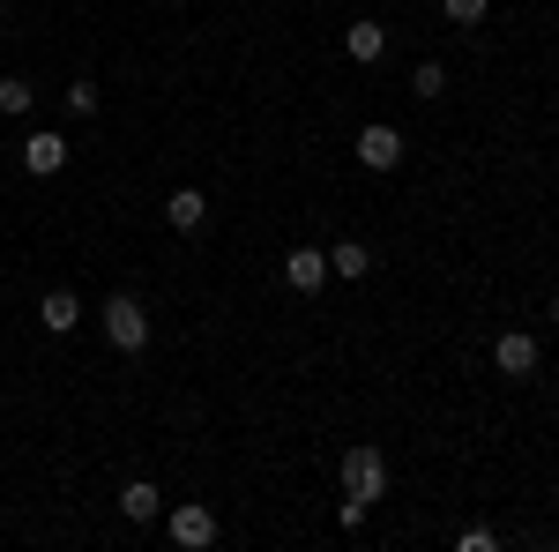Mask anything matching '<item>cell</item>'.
Here are the masks:
<instances>
[{"label": "cell", "instance_id": "obj_7", "mask_svg": "<svg viewBox=\"0 0 559 552\" xmlns=\"http://www.w3.org/2000/svg\"><path fill=\"white\" fill-rule=\"evenodd\" d=\"M38 321H45V337H75V329H83V298L75 292H45Z\"/></svg>", "mask_w": 559, "mask_h": 552}, {"label": "cell", "instance_id": "obj_13", "mask_svg": "<svg viewBox=\"0 0 559 552\" xmlns=\"http://www.w3.org/2000/svg\"><path fill=\"white\" fill-rule=\"evenodd\" d=\"M31 105H38V90L23 83V75H8V83H0V113H31Z\"/></svg>", "mask_w": 559, "mask_h": 552}, {"label": "cell", "instance_id": "obj_11", "mask_svg": "<svg viewBox=\"0 0 559 552\" xmlns=\"http://www.w3.org/2000/svg\"><path fill=\"white\" fill-rule=\"evenodd\" d=\"M344 52L358 60V68H373V60L388 52V31H381V23H350V31H344Z\"/></svg>", "mask_w": 559, "mask_h": 552}, {"label": "cell", "instance_id": "obj_16", "mask_svg": "<svg viewBox=\"0 0 559 552\" xmlns=\"http://www.w3.org/2000/svg\"><path fill=\"white\" fill-rule=\"evenodd\" d=\"M455 545H463V552H492V545H500V538H492L485 522H471V530H455Z\"/></svg>", "mask_w": 559, "mask_h": 552}, {"label": "cell", "instance_id": "obj_18", "mask_svg": "<svg viewBox=\"0 0 559 552\" xmlns=\"http://www.w3.org/2000/svg\"><path fill=\"white\" fill-rule=\"evenodd\" d=\"M545 321H552V329H559V298H552V306H545Z\"/></svg>", "mask_w": 559, "mask_h": 552}, {"label": "cell", "instance_id": "obj_1", "mask_svg": "<svg viewBox=\"0 0 559 552\" xmlns=\"http://www.w3.org/2000/svg\"><path fill=\"white\" fill-rule=\"evenodd\" d=\"M381 493H388V456L373 448V441H358V448L344 456V501H358V508L373 515Z\"/></svg>", "mask_w": 559, "mask_h": 552}, {"label": "cell", "instance_id": "obj_10", "mask_svg": "<svg viewBox=\"0 0 559 552\" xmlns=\"http://www.w3.org/2000/svg\"><path fill=\"white\" fill-rule=\"evenodd\" d=\"M120 515H128V522H157V515H165V493H157L150 478H128V493H120Z\"/></svg>", "mask_w": 559, "mask_h": 552}, {"label": "cell", "instance_id": "obj_5", "mask_svg": "<svg viewBox=\"0 0 559 552\" xmlns=\"http://www.w3.org/2000/svg\"><path fill=\"white\" fill-rule=\"evenodd\" d=\"M492 366H500L508 381H530V374H537V337H530V329H508V337L492 343Z\"/></svg>", "mask_w": 559, "mask_h": 552}, {"label": "cell", "instance_id": "obj_8", "mask_svg": "<svg viewBox=\"0 0 559 552\" xmlns=\"http://www.w3.org/2000/svg\"><path fill=\"white\" fill-rule=\"evenodd\" d=\"M202 216H210V195H202V187H173V195H165V224H173V232H202Z\"/></svg>", "mask_w": 559, "mask_h": 552}, {"label": "cell", "instance_id": "obj_15", "mask_svg": "<svg viewBox=\"0 0 559 552\" xmlns=\"http://www.w3.org/2000/svg\"><path fill=\"white\" fill-rule=\"evenodd\" d=\"M440 8H448V23H463V31H477V23H485V8H492V0H440Z\"/></svg>", "mask_w": 559, "mask_h": 552}, {"label": "cell", "instance_id": "obj_14", "mask_svg": "<svg viewBox=\"0 0 559 552\" xmlns=\"http://www.w3.org/2000/svg\"><path fill=\"white\" fill-rule=\"evenodd\" d=\"M411 90H418V97H440V90H448V68H440V60H418Z\"/></svg>", "mask_w": 559, "mask_h": 552}, {"label": "cell", "instance_id": "obj_3", "mask_svg": "<svg viewBox=\"0 0 559 552\" xmlns=\"http://www.w3.org/2000/svg\"><path fill=\"white\" fill-rule=\"evenodd\" d=\"M165 530H173V545H187V552L216 545V515L202 508V501H179V508L165 515Z\"/></svg>", "mask_w": 559, "mask_h": 552}, {"label": "cell", "instance_id": "obj_6", "mask_svg": "<svg viewBox=\"0 0 559 552\" xmlns=\"http://www.w3.org/2000/svg\"><path fill=\"white\" fill-rule=\"evenodd\" d=\"M284 284H292L299 298H313L321 284H329V255H321V247H292V255H284Z\"/></svg>", "mask_w": 559, "mask_h": 552}, {"label": "cell", "instance_id": "obj_2", "mask_svg": "<svg viewBox=\"0 0 559 552\" xmlns=\"http://www.w3.org/2000/svg\"><path fill=\"white\" fill-rule=\"evenodd\" d=\"M97 321H105V343H112V351H128V359L150 343V314H142V298H128V292L105 298V314H97Z\"/></svg>", "mask_w": 559, "mask_h": 552}, {"label": "cell", "instance_id": "obj_17", "mask_svg": "<svg viewBox=\"0 0 559 552\" xmlns=\"http://www.w3.org/2000/svg\"><path fill=\"white\" fill-rule=\"evenodd\" d=\"M68 105L75 113H97V83H68Z\"/></svg>", "mask_w": 559, "mask_h": 552}, {"label": "cell", "instance_id": "obj_12", "mask_svg": "<svg viewBox=\"0 0 559 552\" xmlns=\"http://www.w3.org/2000/svg\"><path fill=\"white\" fill-rule=\"evenodd\" d=\"M366 269H373V255H366L358 239H344V247H329V277H350V284H358Z\"/></svg>", "mask_w": 559, "mask_h": 552}, {"label": "cell", "instance_id": "obj_4", "mask_svg": "<svg viewBox=\"0 0 559 552\" xmlns=\"http://www.w3.org/2000/svg\"><path fill=\"white\" fill-rule=\"evenodd\" d=\"M358 165H366V172H395V165H403V134L388 128V120L358 128Z\"/></svg>", "mask_w": 559, "mask_h": 552}, {"label": "cell", "instance_id": "obj_9", "mask_svg": "<svg viewBox=\"0 0 559 552\" xmlns=\"http://www.w3.org/2000/svg\"><path fill=\"white\" fill-rule=\"evenodd\" d=\"M23 165L38 172V179H52V172L68 165V142H60V134H52V128H38V134H23Z\"/></svg>", "mask_w": 559, "mask_h": 552}]
</instances>
